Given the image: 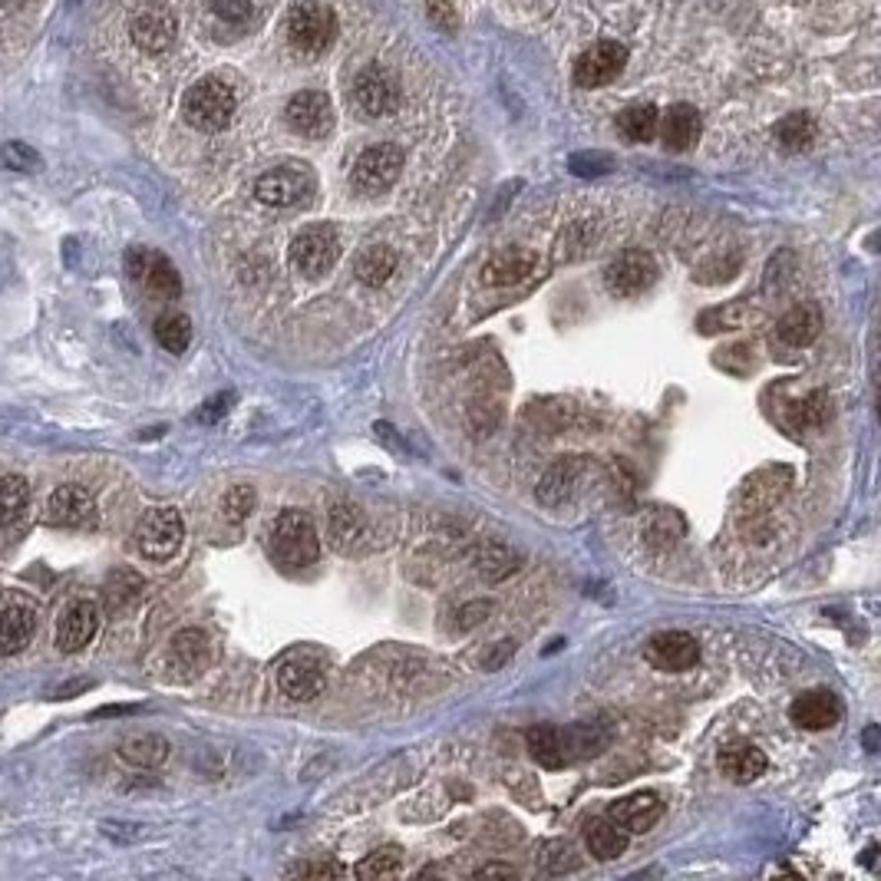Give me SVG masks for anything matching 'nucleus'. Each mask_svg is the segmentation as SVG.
Returning a JSON list of instances; mask_svg holds the SVG:
<instances>
[{
	"label": "nucleus",
	"instance_id": "f257e3e1",
	"mask_svg": "<svg viewBox=\"0 0 881 881\" xmlns=\"http://www.w3.org/2000/svg\"><path fill=\"white\" fill-rule=\"evenodd\" d=\"M320 555L314 518L301 508H287L271 525V559L284 568H307Z\"/></svg>",
	"mask_w": 881,
	"mask_h": 881
},
{
	"label": "nucleus",
	"instance_id": "f03ea898",
	"mask_svg": "<svg viewBox=\"0 0 881 881\" xmlns=\"http://www.w3.org/2000/svg\"><path fill=\"white\" fill-rule=\"evenodd\" d=\"M337 40V17L330 8L324 4H314V0H301L297 8H291L287 14V44L307 57V60H317L324 57Z\"/></svg>",
	"mask_w": 881,
	"mask_h": 881
},
{
	"label": "nucleus",
	"instance_id": "7ed1b4c3",
	"mask_svg": "<svg viewBox=\"0 0 881 881\" xmlns=\"http://www.w3.org/2000/svg\"><path fill=\"white\" fill-rule=\"evenodd\" d=\"M183 116L199 132H222L235 116V90L215 77L199 80L183 99Z\"/></svg>",
	"mask_w": 881,
	"mask_h": 881
},
{
	"label": "nucleus",
	"instance_id": "20e7f679",
	"mask_svg": "<svg viewBox=\"0 0 881 881\" xmlns=\"http://www.w3.org/2000/svg\"><path fill=\"white\" fill-rule=\"evenodd\" d=\"M400 172H403V149L393 142H380L361 152V158L350 168V186H354L357 196L377 199L393 189Z\"/></svg>",
	"mask_w": 881,
	"mask_h": 881
},
{
	"label": "nucleus",
	"instance_id": "39448f33",
	"mask_svg": "<svg viewBox=\"0 0 881 881\" xmlns=\"http://www.w3.org/2000/svg\"><path fill=\"white\" fill-rule=\"evenodd\" d=\"M183 539H186V525L175 508H152L142 515L136 528V549L149 562H168L172 555H179Z\"/></svg>",
	"mask_w": 881,
	"mask_h": 881
},
{
	"label": "nucleus",
	"instance_id": "423d86ee",
	"mask_svg": "<svg viewBox=\"0 0 881 881\" xmlns=\"http://www.w3.org/2000/svg\"><path fill=\"white\" fill-rule=\"evenodd\" d=\"M340 258V238L333 225H307L291 242V268L304 278L327 274Z\"/></svg>",
	"mask_w": 881,
	"mask_h": 881
},
{
	"label": "nucleus",
	"instance_id": "0eeeda50",
	"mask_svg": "<svg viewBox=\"0 0 881 881\" xmlns=\"http://www.w3.org/2000/svg\"><path fill=\"white\" fill-rule=\"evenodd\" d=\"M255 196L265 202V205H274V209H291V205H301L314 196V175L307 165H278L271 172H265L258 186H255Z\"/></svg>",
	"mask_w": 881,
	"mask_h": 881
},
{
	"label": "nucleus",
	"instance_id": "6e6552de",
	"mask_svg": "<svg viewBox=\"0 0 881 881\" xmlns=\"http://www.w3.org/2000/svg\"><path fill=\"white\" fill-rule=\"evenodd\" d=\"M126 271L132 281H139L149 294L155 297H165V301H175L183 294V278L175 271V265L152 251V248H129L126 251Z\"/></svg>",
	"mask_w": 881,
	"mask_h": 881
},
{
	"label": "nucleus",
	"instance_id": "1a4fd4ad",
	"mask_svg": "<svg viewBox=\"0 0 881 881\" xmlns=\"http://www.w3.org/2000/svg\"><path fill=\"white\" fill-rule=\"evenodd\" d=\"M657 281V261L650 251L631 248L621 251L608 268H604V284L614 297H637Z\"/></svg>",
	"mask_w": 881,
	"mask_h": 881
},
{
	"label": "nucleus",
	"instance_id": "9d476101",
	"mask_svg": "<svg viewBox=\"0 0 881 881\" xmlns=\"http://www.w3.org/2000/svg\"><path fill=\"white\" fill-rule=\"evenodd\" d=\"M354 103L371 119L390 116L400 106V80L387 67H367L354 80Z\"/></svg>",
	"mask_w": 881,
	"mask_h": 881
},
{
	"label": "nucleus",
	"instance_id": "9b49d317",
	"mask_svg": "<svg viewBox=\"0 0 881 881\" xmlns=\"http://www.w3.org/2000/svg\"><path fill=\"white\" fill-rule=\"evenodd\" d=\"M287 126L304 136V139H324L333 129V103L327 93L320 90H304L297 96H291L287 109H284Z\"/></svg>",
	"mask_w": 881,
	"mask_h": 881
},
{
	"label": "nucleus",
	"instance_id": "f8f14e48",
	"mask_svg": "<svg viewBox=\"0 0 881 881\" xmlns=\"http://www.w3.org/2000/svg\"><path fill=\"white\" fill-rule=\"evenodd\" d=\"M644 657L650 660V667L657 670H667V673H680V670H690L696 660H700V644L693 634L686 631H663V634H654L644 647Z\"/></svg>",
	"mask_w": 881,
	"mask_h": 881
},
{
	"label": "nucleus",
	"instance_id": "ddd939ff",
	"mask_svg": "<svg viewBox=\"0 0 881 881\" xmlns=\"http://www.w3.org/2000/svg\"><path fill=\"white\" fill-rule=\"evenodd\" d=\"M324 683H327V670L310 654H294V657H287L278 667V686H281V693L291 696V700H297V703H307V700L320 696Z\"/></svg>",
	"mask_w": 881,
	"mask_h": 881
},
{
	"label": "nucleus",
	"instance_id": "4468645a",
	"mask_svg": "<svg viewBox=\"0 0 881 881\" xmlns=\"http://www.w3.org/2000/svg\"><path fill=\"white\" fill-rule=\"evenodd\" d=\"M212 660V644H209V634L199 631V627H186L172 637L168 644V670H175L179 680H192L199 673H205Z\"/></svg>",
	"mask_w": 881,
	"mask_h": 881
},
{
	"label": "nucleus",
	"instance_id": "2eb2a0df",
	"mask_svg": "<svg viewBox=\"0 0 881 881\" xmlns=\"http://www.w3.org/2000/svg\"><path fill=\"white\" fill-rule=\"evenodd\" d=\"M624 63H627V50L614 40H601L578 57L575 80L578 86H604L624 70Z\"/></svg>",
	"mask_w": 881,
	"mask_h": 881
},
{
	"label": "nucleus",
	"instance_id": "dca6fc26",
	"mask_svg": "<svg viewBox=\"0 0 881 881\" xmlns=\"http://www.w3.org/2000/svg\"><path fill=\"white\" fill-rule=\"evenodd\" d=\"M96 518V502L90 489L67 482L47 498V521L57 528H83Z\"/></svg>",
	"mask_w": 881,
	"mask_h": 881
},
{
	"label": "nucleus",
	"instance_id": "f3484780",
	"mask_svg": "<svg viewBox=\"0 0 881 881\" xmlns=\"http://www.w3.org/2000/svg\"><path fill=\"white\" fill-rule=\"evenodd\" d=\"M789 717L802 730H829L842 720V703L832 690H809L792 700Z\"/></svg>",
	"mask_w": 881,
	"mask_h": 881
},
{
	"label": "nucleus",
	"instance_id": "a211bd4d",
	"mask_svg": "<svg viewBox=\"0 0 881 881\" xmlns=\"http://www.w3.org/2000/svg\"><path fill=\"white\" fill-rule=\"evenodd\" d=\"M96 631H99V608L93 601H77L63 611L57 624V647L63 654H77L96 637Z\"/></svg>",
	"mask_w": 881,
	"mask_h": 881
},
{
	"label": "nucleus",
	"instance_id": "6ab92c4d",
	"mask_svg": "<svg viewBox=\"0 0 881 881\" xmlns=\"http://www.w3.org/2000/svg\"><path fill=\"white\" fill-rule=\"evenodd\" d=\"M539 268V258L525 248H508V251H498L495 258L485 261L482 268V284L485 287H515L521 284L525 278H532Z\"/></svg>",
	"mask_w": 881,
	"mask_h": 881
},
{
	"label": "nucleus",
	"instance_id": "aec40b11",
	"mask_svg": "<svg viewBox=\"0 0 881 881\" xmlns=\"http://www.w3.org/2000/svg\"><path fill=\"white\" fill-rule=\"evenodd\" d=\"M132 40L142 54H165L175 40V17L165 8H142L132 17Z\"/></svg>",
	"mask_w": 881,
	"mask_h": 881
},
{
	"label": "nucleus",
	"instance_id": "412c9836",
	"mask_svg": "<svg viewBox=\"0 0 881 881\" xmlns=\"http://www.w3.org/2000/svg\"><path fill=\"white\" fill-rule=\"evenodd\" d=\"M660 815H663V802L654 792H634L627 799H618L608 809V819L618 822L627 835H637V832L654 829L660 822Z\"/></svg>",
	"mask_w": 881,
	"mask_h": 881
},
{
	"label": "nucleus",
	"instance_id": "4be33fe9",
	"mask_svg": "<svg viewBox=\"0 0 881 881\" xmlns=\"http://www.w3.org/2000/svg\"><path fill=\"white\" fill-rule=\"evenodd\" d=\"M663 132V145L670 152H690L696 142H700V132H703V119L696 113V106L690 103H677L667 109V116L660 119L657 126Z\"/></svg>",
	"mask_w": 881,
	"mask_h": 881
},
{
	"label": "nucleus",
	"instance_id": "5701e85b",
	"mask_svg": "<svg viewBox=\"0 0 881 881\" xmlns=\"http://www.w3.org/2000/svg\"><path fill=\"white\" fill-rule=\"evenodd\" d=\"M367 536V518L357 505L337 502L327 515V539L337 552H354Z\"/></svg>",
	"mask_w": 881,
	"mask_h": 881
},
{
	"label": "nucleus",
	"instance_id": "b1692460",
	"mask_svg": "<svg viewBox=\"0 0 881 881\" xmlns=\"http://www.w3.org/2000/svg\"><path fill=\"white\" fill-rule=\"evenodd\" d=\"M720 770L727 779L733 783H753L766 773V753L756 750L753 743L747 740H737V743H727L720 750Z\"/></svg>",
	"mask_w": 881,
	"mask_h": 881
},
{
	"label": "nucleus",
	"instance_id": "393cba45",
	"mask_svg": "<svg viewBox=\"0 0 881 881\" xmlns=\"http://www.w3.org/2000/svg\"><path fill=\"white\" fill-rule=\"evenodd\" d=\"M34 631H37V618L31 608H24V604L8 608L4 614H0V657L21 654L31 644Z\"/></svg>",
	"mask_w": 881,
	"mask_h": 881
},
{
	"label": "nucleus",
	"instance_id": "a878e982",
	"mask_svg": "<svg viewBox=\"0 0 881 881\" xmlns=\"http://www.w3.org/2000/svg\"><path fill=\"white\" fill-rule=\"evenodd\" d=\"M776 333L786 346H809L819 333H822V314L815 304H799L792 307L779 324Z\"/></svg>",
	"mask_w": 881,
	"mask_h": 881
},
{
	"label": "nucleus",
	"instance_id": "bb28decb",
	"mask_svg": "<svg viewBox=\"0 0 881 881\" xmlns=\"http://www.w3.org/2000/svg\"><path fill=\"white\" fill-rule=\"evenodd\" d=\"M578 479H582V462H578V459H562V462H555V466L542 475V482H539V502H545V505H562V502L575 492Z\"/></svg>",
	"mask_w": 881,
	"mask_h": 881
},
{
	"label": "nucleus",
	"instance_id": "cd10ccee",
	"mask_svg": "<svg viewBox=\"0 0 881 881\" xmlns=\"http://www.w3.org/2000/svg\"><path fill=\"white\" fill-rule=\"evenodd\" d=\"M525 743H528V750H532V756L539 760V766H545V770H562L568 763L565 740H562L559 727L539 724V727H532L525 733Z\"/></svg>",
	"mask_w": 881,
	"mask_h": 881
},
{
	"label": "nucleus",
	"instance_id": "c85d7f7f",
	"mask_svg": "<svg viewBox=\"0 0 881 881\" xmlns=\"http://www.w3.org/2000/svg\"><path fill=\"white\" fill-rule=\"evenodd\" d=\"M168 740L158 737V733H139V737H129L119 743V756L129 763V766H142V770H152V766H162L168 760Z\"/></svg>",
	"mask_w": 881,
	"mask_h": 881
},
{
	"label": "nucleus",
	"instance_id": "c756f323",
	"mask_svg": "<svg viewBox=\"0 0 881 881\" xmlns=\"http://www.w3.org/2000/svg\"><path fill=\"white\" fill-rule=\"evenodd\" d=\"M585 842H588V851L601 861H611L618 855H624L627 848V832L611 822V819H591L588 829H585Z\"/></svg>",
	"mask_w": 881,
	"mask_h": 881
},
{
	"label": "nucleus",
	"instance_id": "7c9ffc66",
	"mask_svg": "<svg viewBox=\"0 0 881 881\" xmlns=\"http://www.w3.org/2000/svg\"><path fill=\"white\" fill-rule=\"evenodd\" d=\"M397 265H400V258H397L393 248H387V245H371V248H364L361 258H357V278H361L367 287H380V284L390 281V274L397 271Z\"/></svg>",
	"mask_w": 881,
	"mask_h": 881
},
{
	"label": "nucleus",
	"instance_id": "2f4dec72",
	"mask_svg": "<svg viewBox=\"0 0 881 881\" xmlns=\"http://www.w3.org/2000/svg\"><path fill=\"white\" fill-rule=\"evenodd\" d=\"M660 126V113L650 103H634L618 116V129L624 132L627 142H650L657 136Z\"/></svg>",
	"mask_w": 881,
	"mask_h": 881
},
{
	"label": "nucleus",
	"instance_id": "473e14b6",
	"mask_svg": "<svg viewBox=\"0 0 881 881\" xmlns=\"http://www.w3.org/2000/svg\"><path fill=\"white\" fill-rule=\"evenodd\" d=\"M31 502V482L24 475H4L0 479V528L14 525Z\"/></svg>",
	"mask_w": 881,
	"mask_h": 881
},
{
	"label": "nucleus",
	"instance_id": "72a5a7b5",
	"mask_svg": "<svg viewBox=\"0 0 881 881\" xmlns=\"http://www.w3.org/2000/svg\"><path fill=\"white\" fill-rule=\"evenodd\" d=\"M155 340L168 350V354H186L192 343V320L186 314H162L155 320Z\"/></svg>",
	"mask_w": 881,
	"mask_h": 881
},
{
	"label": "nucleus",
	"instance_id": "f704fd0d",
	"mask_svg": "<svg viewBox=\"0 0 881 881\" xmlns=\"http://www.w3.org/2000/svg\"><path fill=\"white\" fill-rule=\"evenodd\" d=\"M565 740V756H598L608 747V730H601L598 724H578L572 730H562Z\"/></svg>",
	"mask_w": 881,
	"mask_h": 881
},
{
	"label": "nucleus",
	"instance_id": "c9c22d12",
	"mask_svg": "<svg viewBox=\"0 0 881 881\" xmlns=\"http://www.w3.org/2000/svg\"><path fill=\"white\" fill-rule=\"evenodd\" d=\"M776 139H779V145L789 149V152H802V149H809L812 139H815V122H812V116H806V113H792V116L779 119V122H776Z\"/></svg>",
	"mask_w": 881,
	"mask_h": 881
},
{
	"label": "nucleus",
	"instance_id": "e433bc0d",
	"mask_svg": "<svg viewBox=\"0 0 881 881\" xmlns=\"http://www.w3.org/2000/svg\"><path fill=\"white\" fill-rule=\"evenodd\" d=\"M361 878H384V874H400L403 871V851L397 845H384L377 851H371L357 868Z\"/></svg>",
	"mask_w": 881,
	"mask_h": 881
},
{
	"label": "nucleus",
	"instance_id": "4c0bfd02",
	"mask_svg": "<svg viewBox=\"0 0 881 881\" xmlns=\"http://www.w3.org/2000/svg\"><path fill=\"white\" fill-rule=\"evenodd\" d=\"M743 320H747V304L730 301L727 307H714L707 314H700L696 327L703 333H714V330H737V327H743Z\"/></svg>",
	"mask_w": 881,
	"mask_h": 881
},
{
	"label": "nucleus",
	"instance_id": "58836bf2",
	"mask_svg": "<svg viewBox=\"0 0 881 881\" xmlns=\"http://www.w3.org/2000/svg\"><path fill=\"white\" fill-rule=\"evenodd\" d=\"M475 568H479L482 578L498 582V578H505V575L515 572V555L505 545H485L479 552V559H475Z\"/></svg>",
	"mask_w": 881,
	"mask_h": 881
},
{
	"label": "nucleus",
	"instance_id": "ea45409f",
	"mask_svg": "<svg viewBox=\"0 0 881 881\" xmlns=\"http://www.w3.org/2000/svg\"><path fill=\"white\" fill-rule=\"evenodd\" d=\"M255 502H258V495H255L251 485H232V489L225 492V498H222V515H225L232 525H242V521L255 512Z\"/></svg>",
	"mask_w": 881,
	"mask_h": 881
},
{
	"label": "nucleus",
	"instance_id": "a19ab883",
	"mask_svg": "<svg viewBox=\"0 0 881 881\" xmlns=\"http://www.w3.org/2000/svg\"><path fill=\"white\" fill-rule=\"evenodd\" d=\"M542 865L552 874H565V871H578L582 868V861H578V855H575V848L568 842H549L542 848Z\"/></svg>",
	"mask_w": 881,
	"mask_h": 881
},
{
	"label": "nucleus",
	"instance_id": "79ce46f5",
	"mask_svg": "<svg viewBox=\"0 0 881 881\" xmlns=\"http://www.w3.org/2000/svg\"><path fill=\"white\" fill-rule=\"evenodd\" d=\"M825 416H829V397L822 390L806 397L802 403H796V423L799 426H819V423H825Z\"/></svg>",
	"mask_w": 881,
	"mask_h": 881
},
{
	"label": "nucleus",
	"instance_id": "37998d69",
	"mask_svg": "<svg viewBox=\"0 0 881 881\" xmlns=\"http://www.w3.org/2000/svg\"><path fill=\"white\" fill-rule=\"evenodd\" d=\"M0 165L27 172V168H40V155L31 145H24V142H11V145L0 149Z\"/></svg>",
	"mask_w": 881,
	"mask_h": 881
},
{
	"label": "nucleus",
	"instance_id": "c03bdc74",
	"mask_svg": "<svg viewBox=\"0 0 881 881\" xmlns=\"http://www.w3.org/2000/svg\"><path fill=\"white\" fill-rule=\"evenodd\" d=\"M611 165L614 162L604 152H578V155H572V172L582 175V179H591V175H604V172H611Z\"/></svg>",
	"mask_w": 881,
	"mask_h": 881
},
{
	"label": "nucleus",
	"instance_id": "a18cd8bd",
	"mask_svg": "<svg viewBox=\"0 0 881 881\" xmlns=\"http://www.w3.org/2000/svg\"><path fill=\"white\" fill-rule=\"evenodd\" d=\"M209 4L228 24H245L251 17V0H209Z\"/></svg>",
	"mask_w": 881,
	"mask_h": 881
},
{
	"label": "nucleus",
	"instance_id": "49530a36",
	"mask_svg": "<svg viewBox=\"0 0 881 881\" xmlns=\"http://www.w3.org/2000/svg\"><path fill=\"white\" fill-rule=\"evenodd\" d=\"M426 11H430L433 24H439L443 31H456V24H459L456 0H426Z\"/></svg>",
	"mask_w": 881,
	"mask_h": 881
},
{
	"label": "nucleus",
	"instance_id": "de8ad7c7",
	"mask_svg": "<svg viewBox=\"0 0 881 881\" xmlns=\"http://www.w3.org/2000/svg\"><path fill=\"white\" fill-rule=\"evenodd\" d=\"M489 611H492V601H472V604H466L459 611V627L462 631H472L475 624H482L489 618Z\"/></svg>",
	"mask_w": 881,
	"mask_h": 881
},
{
	"label": "nucleus",
	"instance_id": "09e8293b",
	"mask_svg": "<svg viewBox=\"0 0 881 881\" xmlns=\"http://www.w3.org/2000/svg\"><path fill=\"white\" fill-rule=\"evenodd\" d=\"M291 874H297V878H330V874H343V868L330 865V861H304V865L291 868Z\"/></svg>",
	"mask_w": 881,
	"mask_h": 881
},
{
	"label": "nucleus",
	"instance_id": "8fccbe9b",
	"mask_svg": "<svg viewBox=\"0 0 881 881\" xmlns=\"http://www.w3.org/2000/svg\"><path fill=\"white\" fill-rule=\"evenodd\" d=\"M232 400H235L232 393H225V397H215V400H209V403H205V410L199 413V420H202V423H215L219 416H225V413H228Z\"/></svg>",
	"mask_w": 881,
	"mask_h": 881
},
{
	"label": "nucleus",
	"instance_id": "3c124183",
	"mask_svg": "<svg viewBox=\"0 0 881 881\" xmlns=\"http://www.w3.org/2000/svg\"><path fill=\"white\" fill-rule=\"evenodd\" d=\"M472 878H518V871L512 865H502V861H485L472 871Z\"/></svg>",
	"mask_w": 881,
	"mask_h": 881
},
{
	"label": "nucleus",
	"instance_id": "603ef678",
	"mask_svg": "<svg viewBox=\"0 0 881 881\" xmlns=\"http://www.w3.org/2000/svg\"><path fill=\"white\" fill-rule=\"evenodd\" d=\"M0 4H8V0H0Z\"/></svg>",
	"mask_w": 881,
	"mask_h": 881
}]
</instances>
